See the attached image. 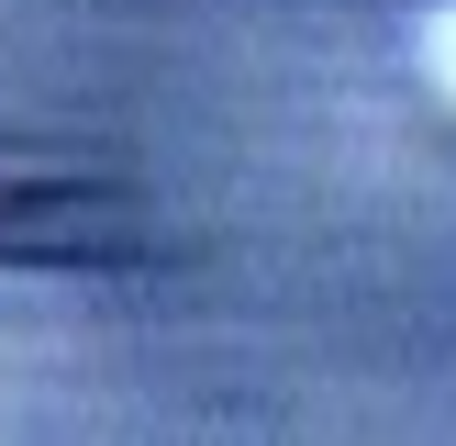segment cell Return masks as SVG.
<instances>
[{"label": "cell", "mask_w": 456, "mask_h": 446, "mask_svg": "<svg viewBox=\"0 0 456 446\" xmlns=\"http://www.w3.org/2000/svg\"><path fill=\"white\" fill-rule=\"evenodd\" d=\"M412 78L456 112V0H423L412 12Z\"/></svg>", "instance_id": "cell-1"}]
</instances>
